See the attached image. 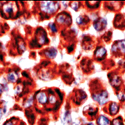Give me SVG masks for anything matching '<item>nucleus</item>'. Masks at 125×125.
Segmentation results:
<instances>
[{"instance_id":"obj_14","label":"nucleus","mask_w":125,"mask_h":125,"mask_svg":"<svg viewBox=\"0 0 125 125\" xmlns=\"http://www.w3.org/2000/svg\"><path fill=\"white\" fill-rule=\"evenodd\" d=\"M49 101L51 104H54V103H55V98H54V96L52 95L49 97Z\"/></svg>"},{"instance_id":"obj_16","label":"nucleus","mask_w":125,"mask_h":125,"mask_svg":"<svg viewBox=\"0 0 125 125\" xmlns=\"http://www.w3.org/2000/svg\"><path fill=\"white\" fill-rule=\"evenodd\" d=\"M50 27H51V29H52V31H53V32H56V31H57V29H55V25H54L53 23L50 24Z\"/></svg>"},{"instance_id":"obj_6","label":"nucleus","mask_w":125,"mask_h":125,"mask_svg":"<svg viewBox=\"0 0 125 125\" xmlns=\"http://www.w3.org/2000/svg\"><path fill=\"white\" fill-rule=\"evenodd\" d=\"M97 122H98V125H110V121L108 120V118H106V117L104 115L98 117Z\"/></svg>"},{"instance_id":"obj_3","label":"nucleus","mask_w":125,"mask_h":125,"mask_svg":"<svg viewBox=\"0 0 125 125\" xmlns=\"http://www.w3.org/2000/svg\"><path fill=\"white\" fill-rule=\"evenodd\" d=\"M17 5V3H6V4L3 6V12L5 13H14L17 9V7H14V6Z\"/></svg>"},{"instance_id":"obj_8","label":"nucleus","mask_w":125,"mask_h":125,"mask_svg":"<svg viewBox=\"0 0 125 125\" xmlns=\"http://www.w3.org/2000/svg\"><path fill=\"white\" fill-rule=\"evenodd\" d=\"M106 54V49L104 48H97L95 52V55L98 58H103Z\"/></svg>"},{"instance_id":"obj_5","label":"nucleus","mask_w":125,"mask_h":125,"mask_svg":"<svg viewBox=\"0 0 125 125\" xmlns=\"http://www.w3.org/2000/svg\"><path fill=\"white\" fill-rule=\"evenodd\" d=\"M106 24H107L106 20L104 19H101L98 20V21H96L95 23H94V28H95L96 30L100 31V30H102L103 29L105 28Z\"/></svg>"},{"instance_id":"obj_18","label":"nucleus","mask_w":125,"mask_h":125,"mask_svg":"<svg viewBox=\"0 0 125 125\" xmlns=\"http://www.w3.org/2000/svg\"><path fill=\"white\" fill-rule=\"evenodd\" d=\"M88 125H94V124H92V123H90V124H88Z\"/></svg>"},{"instance_id":"obj_9","label":"nucleus","mask_w":125,"mask_h":125,"mask_svg":"<svg viewBox=\"0 0 125 125\" xmlns=\"http://www.w3.org/2000/svg\"><path fill=\"white\" fill-rule=\"evenodd\" d=\"M118 109H119V108H118V104H115V103H113V104H111L110 105V108H109V113L111 114H116L117 113H118Z\"/></svg>"},{"instance_id":"obj_1","label":"nucleus","mask_w":125,"mask_h":125,"mask_svg":"<svg viewBox=\"0 0 125 125\" xmlns=\"http://www.w3.org/2000/svg\"><path fill=\"white\" fill-rule=\"evenodd\" d=\"M58 9V4L57 3L54 2H50V1H46V2H42L41 3V9L43 12H45L46 13H53L57 11Z\"/></svg>"},{"instance_id":"obj_10","label":"nucleus","mask_w":125,"mask_h":125,"mask_svg":"<svg viewBox=\"0 0 125 125\" xmlns=\"http://www.w3.org/2000/svg\"><path fill=\"white\" fill-rule=\"evenodd\" d=\"M46 54H47L48 57L53 58H55L56 57V54H57V50L55 48H49L47 52H46Z\"/></svg>"},{"instance_id":"obj_7","label":"nucleus","mask_w":125,"mask_h":125,"mask_svg":"<svg viewBox=\"0 0 125 125\" xmlns=\"http://www.w3.org/2000/svg\"><path fill=\"white\" fill-rule=\"evenodd\" d=\"M36 98H37L38 101H39L40 104H46V103H47V100H48L47 95H46L44 93H39V94H37Z\"/></svg>"},{"instance_id":"obj_4","label":"nucleus","mask_w":125,"mask_h":125,"mask_svg":"<svg viewBox=\"0 0 125 125\" xmlns=\"http://www.w3.org/2000/svg\"><path fill=\"white\" fill-rule=\"evenodd\" d=\"M117 49L120 50L122 53H125V40L118 41L116 44L113 46L112 51H116Z\"/></svg>"},{"instance_id":"obj_13","label":"nucleus","mask_w":125,"mask_h":125,"mask_svg":"<svg viewBox=\"0 0 125 125\" xmlns=\"http://www.w3.org/2000/svg\"><path fill=\"white\" fill-rule=\"evenodd\" d=\"M113 125H124L122 122V118H121L120 117L115 118V119L113 121Z\"/></svg>"},{"instance_id":"obj_17","label":"nucleus","mask_w":125,"mask_h":125,"mask_svg":"<svg viewBox=\"0 0 125 125\" xmlns=\"http://www.w3.org/2000/svg\"><path fill=\"white\" fill-rule=\"evenodd\" d=\"M3 125H13V124H12V122H8V123H6V124H3Z\"/></svg>"},{"instance_id":"obj_12","label":"nucleus","mask_w":125,"mask_h":125,"mask_svg":"<svg viewBox=\"0 0 125 125\" xmlns=\"http://www.w3.org/2000/svg\"><path fill=\"white\" fill-rule=\"evenodd\" d=\"M18 78V75L15 73H11L8 75V79L11 82H15Z\"/></svg>"},{"instance_id":"obj_15","label":"nucleus","mask_w":125,"mask_h":125,"mask_svg":"<svg viewBox=\"0 0 125 125\" xmlns=\"http://www.w3.org/2000/svg\"><path fill=\"white\" fill-rule=\"evenodd\" d=\"M78 3H77V2H75V3H72V6H73V9L77 10L78 9Z\"/></svg>"},{"instance_id":"obj_2","label":"nucleus","mask_w":125,"mask_h":125,"mask_svg":"<svg viewBox=\"0 0 125 125\" xmlns=\"http://www.w3.org/2000/svg\"><path fill=\"white\" fill-rule=\"evenodd\" d=\"M93 98L95 101H98L100 104H104L108 101V93L106 91H103L99 94H94Z\"/></svg>"},{"instance_id":"obj_11","label":"nucleus","mask_w":125,"mask_h":125,"mask_svg":"<svg viewBox=\"0 0 125 125\" xmlns=\"http://www.w3.org/2000/svg\"><path fill=\"white\" fill-rule=\"evenodd\" d=\"M65 14H66V13H62V14L58 15V18H57L58 22H59V23H68V22H67V15H65Z\"/></svg>"}]
</instances>
